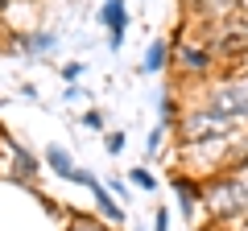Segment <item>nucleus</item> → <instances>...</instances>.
<instances>
[{"label": "nucleus", "instance_id": "21", "mask_svg": "<svg viewBox=\"0 0 248 231\" xmlns=\"http://www.w3.org/2000/svg\"><path fill=\"white\" fill-rule=\"evenodd\" d=\"M153 231H170V215H166V206H157V215H153Z\"/></svg>", "mask_w": 248, "mask_h": 231}, {"label": "nucleus", "instance_id": "17", "mask_svg": "<svg viewBox=\"0 0 248 231\" xmlns=\"http://www.w3.org/2000/svg\"><path fill=\"white\" fill-rule=\"evenodd\" d=\"M58 74H62V83H66V87H75V83H79V74H83V62H66Z\"/></svg>", "mask_w": 248, "mask_h": 231}, {"label": "nucleus", "instance_id": "13", "mask_svg": "<svg viewBox=\"0 0 248 231\" xmlns=\"http://www.w3.org/2000/svg\"><path fill=\"white\" fill-rule=\"evenodd\" d=\"M190 9L203 13V17H211V21H219V17H228V13H236V0H190Z\"/></svg>", "mask_w": 248, "mask_h": 231}, {"label": "nucleus", "instance_id": "25", "mask_svg": "<svg viewBox=\"0 0 248 231\" xmlns=\"http://www.w3.org/2000/svg\"><path fill=\"white\" fill-rule=\"evenodd\" d=\"M133 231H137V227H133Z\"/></svg>", "mask_w": 248, "mask_h": 231}, {"label": "nucleus", "instance_id": "22", "mask_svg": "<svg viewBox=\"0 0 248 231\" xmlns=\"http://www.w3.org/2000/svg\"><path fill=\"white\" fill-rule=\"evenodd\" d=\"M83 124H87V128H104V112H95V107H91V112L83 116Z\"/></svg>", "mask_w": 248, "mask_h": 231}, {"label": "nucleus", "instance_id": "20", "mask_svg": "<svg viewBox=\"0 0 248 231\" xmlns=\"http://www.w3.org/2000/svg\"><path fill=\"white\" fill-rule=\"evenodd\" d=\"M104 149H108V153H120V149H124V132H108Z\"/></svg>", "mask_w": 248, "mask_h": 231}, {"label": "nucleus", "instance_id": "8", "mask_svg": "<svg viewBox=\"0 0 248 231\" xmlns=\"http://www.w3.org/2000/svg\"><path fill=\"white\" fill-rule=\"evenodd\" d=\"M46 165H50L58 178H66V182H71V178H75V169H79V165H75V157L62 149V144H50V149H46Z\"/></svg>", "mask_w": 248, "mask_h": 231}, {"label": "nucleus", "instance_id": "14", "mask_svg": "<svg viewBox=\"0 0 248 231\" xmlns=\"http://www.w3.org/2000/svg\"><path fill=\"white\" fill-rule=\"evenodd\" d=\"M153 103H157V116L166 120V124H174V120H178V107H174V99H170L166 91H157V95H153Z\"/></svg>", "mask_w": 248, "mask_h": 231}, {"label": "nucleus", "instance_id": "9", "mask_svg": "<svg viewBox=\"0 0 248 231\" xmlns=\"http://www.w3.org/2000/svg\"><path fill=\"white\" fill-rule=\"evenodd\" d=\"M166 58H170V45H166V37H153V42H149V50H145V62H141V71H145V74H157L161 66H166Z\"/></svg>", "mask_w": 248, "mask_h": 231}, {"label": "nucleus", "instance_id": "6", "mask_svg": "<svg viewBox=\"0 0 248 231\" xmlns=\"http://www.w3.org/2000/svg\"><path fill=\"white\" fill-rule=\"evenodd\" d=\"M99 25L108 29V45L120 50L124 29H128V4H124V0H104V4H99Z\"/></svg>", "mask_w": 248, "mask_h": 231}, {"label": "nucleus", "instance_id": "15", "mask_svg": "<svg viewBox=\"0 0 248 231\" xmlns=\"http://www.w3.org/2000/svg\"><path fill=\"white\" fill-rule=\"evenodd\" d=\"M71 231H108L99 219H87V215H71Z\"/></svg>", "mask_w": 248, "mask_h": 231}, {"label": "nucleus", "instance_id": "1", "mask_svg": "<svg viewBox=\"0 0 248 231\" xmlns=\"http://www.w3.org/2000/svg\"><path fill=\"white\" fill-rule=\"evenodd\" d=\"M203 202L211 206L215 219H236V215L248 206V190H244V182H240V178L223 173V178H215L211 186L203 190Z\"/></svg>", "mask_w": 248, "mask_h": 231}, {"label": "nucleus", "instance_id": "19", "mask_svg": "<svg viewBox=\"0 0 248 231\" xmlns=\"http://www.w3.org/2000/svg\"><path fill=\"white\" fill-rule=\"evenodd\" d=\"M161 136H166V128L157 124V128L149 132V141H145V149H149V153H157V149H161Z\"/></svg>", "mask_w": 248, "mask_h": 231}, {"label": "nucleus", "instance_id": "18", "mask_svg": "<svg viewBox=\"0 0 248 231\" xmlns=\"http://www.w3.org/2000/svg\"><path fill=\"white\" fill-rule=\"evenodd\" d=\"M71 182H79V186H87V190H91V186H99V178L91 173V169H75V178H71Z\"/></svg>", "mask_w": 248, "mask_h": 231}, {"label": "nucleus", "instance_id": "24", "mask_svg": "<svg viewBox=\"0 0 248 231\" xmlns=\"http://www.w3.org/2000/svg\"><path fill=\"white\" fill-rule=\"evenodd\" d=\"M0 103H4V99H0Z\"/></svg>", "mask_w": 248, "mask_h": 231}, {"label": "nucleus", "instance_id": "10", "mask_svg": "<svg viewBox=\"0 0 248 231\" xmlns=\"http://www.w3.org/2000/svg\"><path fill=\"white\" fill-rule=\"evenodd\" d=\"M211 45L219 54H240V50H248V29H236V33H232V29H219V37H215Z\"/></svg>", "mask_w": 248, "mask_h": 231}, {"label": "nucleus", "instance_id": "11", "mask_svg": "<svg viewBox=\"0 0 248 231\" xmlns=\"http://www.w3.org/2000/svg\"><path fill=\"white\" fill-rule=\"evenodd\" d=\"M91 194H95V206L104 211L108 223H124V211H120V202L112 198V190H108V186H91Z\"/></svg>", "mask_w": 248, "mask_h": 231}, {"label": "nucleus", "instance_id": "16", "mask_svg": "<svg viewBox=\"0 0 248 231\" xmlns=\"http://www.w3.org/2000/svg\"><path fill=\"white\" fill-rule=\"evenodd\" d=\"M128 178H133V186H141V190H157V178H153L149 169H133Z\"/></svg>", "mask_w": 248, "mask_h": 231}, {"label": "nucleus", "instance_id": "12", "mask_svg": "<svg viewBox=\"0 0 248 231\" xmlns=\"http://www.w3.org/2000/svg\"><path fill=\"white\" fill-rule=\"evenodd\" d=\"M174 190H178V202H182V215L195 219V202H199V186L190 178H174Z\"/></svg>", "mask_w": 248, "mask_h": 231}, {"label": "nucleus", "instance_id": "3", "mask_svg": "<svg viewBox=\"0 0 248 231\" xmlns=\"http://www.w3.org/2000/svg\"><path fill=\"white\" fill-rule=\"evenodd\" d=\"M236 124H228V120H219L215 112H207V107H195V112H186L182 120H178V132H182L186 144H203L211 141V136H223L232 132Z\"/></svg>", "mask_w": 248, "mask_h": 231}, {"label": "nucleus", "instance_id": "5", "mask_svg": "<svg viewBox=\"0 0 248 231\" xmlns=\"http://www.w3.org/2000/svg\"><path fill=\"white\" fill-rule=\"evenodd\" d=\"M174 66L182 74H207L211 71V50L199 42H190V37H182V42L174 45Z\"/></svg>", "mask_w": 248, "mask_h": 231}, {"label": "nucleus", "instance_id": "7", "mask_svg": "<svg viewBox=\"0 0 248 231\" xmlns=\"http://www.w3.org/2000/svg\"><path fill=\"white\" fill-rule=\"evenodd\" d=\"M58 45V37L50 33V29H37V33H17V42H13V50L25 54V58H46V54Z\"/></svg>", "mask_w": 248, "mask_h": 231}, {"label": "nucleus", "instance_id": "2", "mask_svg": "<svg viewBox=\"0 0 248 231\" xmlns=\"http://www.w3.org/2000/svg\"><path fill=\"white\" fill-rule=\"evenodd\" d=\"M0 173L13 178L17 186H33V178H37V157L25 144H17L9 132L0 136Z\"/></svg>", "mask_w": 248, "mask_h": 231}, {"label": "nucleus", "instance_id": "23", "mask_svg": "<svg viewBox=\"0 0 248 231\" xmlns=\"http://www.w3.org/2000/svg\"><path fill=\"white\" fill-rule=\"evenodd\" d=\"M21 95H25V99H33V103H37V87H33V83H21Z\"/></svg>", "mask_w": 248, "mask_h": 231}, {"label": "nucleus", "instance_id": "4", "mask_svg": "<svg viewBox=\"0 0 248 231\" xmlns=\"http://www.w3.org/2000/svg\"><path fill=\"white\" fill-rule=\"evenodd\" d=\"M207 112H215L219 120H228V124L244 120L248 116V87L244 83H223V87H215L211 95H207Z\"/></svg>", "mask_w": 248, "mask_h": 231}]
</instances>
